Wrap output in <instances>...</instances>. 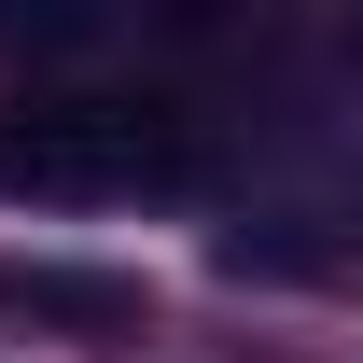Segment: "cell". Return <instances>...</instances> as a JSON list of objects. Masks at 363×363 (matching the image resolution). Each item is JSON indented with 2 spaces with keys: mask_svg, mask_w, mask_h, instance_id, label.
Wrapping results in <instances>:
<instances>
[{
  "mask_svg": "<svg viewBox=\"0 0 363 363\" xmlns=\"http://www.w3.org/2000/svg\"><path fill=\"white\" fill-rule=\"evenodd\" d=\"M140 168H182L168 140H140V112H14L0 126V182L14 196H112Z\"/></svg>",
  "mask_w": 363,
  "mask_h": 363,
  "instance_id": "1",
  "label": "cell"
},
{
  "mask_svg": "<svg viewBox=\"0 0 363 363\" xmlns=\"http://www.w3.org/2000/svg\"><path fill=\"white\" fill-rule=\"evenodd\" d=\"M0 308L70 321V335H140V279H98V266H0Z\"/></svg>",
  "mask_w": 363,
  "mask_h": 363,
  "instance_id": "2",
  "label": "cell"
}]
</instances>
